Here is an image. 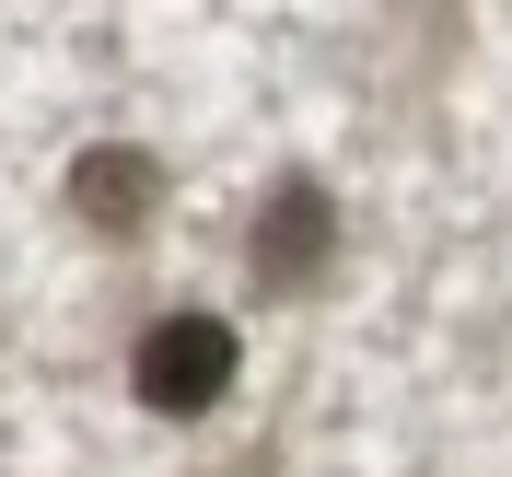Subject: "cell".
<instances>
[{"mask_svg": "<svg viewBox=\"0 0 512 477\" xmlns=\"http://www.w3.org/2000/svg\"><path fill=\"white\" fill-rule=\"evenodd\" d=\"M233 373H245V338H233L222 315H163V326H140V350H128V396L152 419H210L233 396Z\"/></svg>", "mask_w": 512, "mask_h": 477, "instance_id": "cell-1", "label": "cell"}, {"mask_svg": "<svg viewBox=\"0 0 512 477\" xmlns=\"http://www.w3.org/2000/svg\"><path fill=\"white\" fill-rule=\"evenodd\" d=\"M326 256H338V198H326V175H280L268 187V210H256V280L280 291H315Z\"/></svg>", "mask_w": 512, "mask_h": 477, "instance_id": "cell-2", "label": "cell"}, {"mask_svg": "<svg viewBox=\"0 0 512 477\" xmlns=\"http://www.w3.org/2000/svg\"><path fill=\"white\" fill-rule=\"evenodd\" d=\"M70 210H82L105 245L152 233V210H163V163L140 152V140H94V152H70Z\"/></svg>", "mask_w": 512, "mask_h": 477, "instance_id": "cell-3", "label": "cell"}]
</instances>
